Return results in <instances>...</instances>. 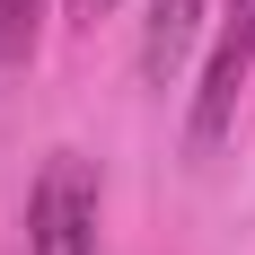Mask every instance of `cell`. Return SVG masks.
<instances>
[{"label": "cell", "mask_w": 255, "mask_h": 255, "mask_svg": "<svg viewBox=\"0 0 255 255\" xmlns=\"http://www.w3.org/2000/svg\"><path fill=\"white\" fill-rule=\"evenodd\" d=\"M97 158L79 150H53L26 185V211H18V255H97Z\"/></svg>", "instance_id": "6da1fadb"}, {"label": "cell", "mask_w": 255, "mask_h": 255, "mask_svg": "<svg viewBox=\"0 0 255 255\" xmlns=\"http://www.w3.org/2000/svg\"><path fill=\"white\" fill-rule=\"evenodd\" d=\"M44 9H53V0H0V79L35 62V44H44Z\"/></svg>", "instance_id": "277c9868"}, {"label": "cell", "mask_w": 255, "mask_h": 255, "mask_svg": "<svg viewBox=\"0 0 255 255\" xmlns=\"http://www.w3.org/2000/svg\"><path fill=\"white\" fill-rule=\"evenodd\" d=\"M106 9H115V0H71V18H79V26H97Z\"/></svg>", "instance_id": "5b68a950"}, {"label": "cell", "mask_w": 255, "mask_h": 255, "mask_svg": "<svg viewBox=\"0 0 255 255\" xmlns=\"http://www.w3.org/2000/svg\"><path fill=\"white\" fill-rule=\"evenodd\" d=\"M194 26H203V0H150L141 18V79H176V62L194 53Z\"/></svg>", "instance_id": "3957f363"}, {"label": "cell", "mask_w": 255, "mask_h": 255, "mask_svg": "<svg viewBox=\"0 0 255 255\" xmlns=\"http://www.w3.org/2000/svg\"><path fill=\"white\" fill-rule=\"evenodd\" d=\"M247 79H255V0H220V35H211L203 88H194V150H220L229 141Z\"/></svg>", "instance_id": "7a4b0ae2"}]
</instances>
